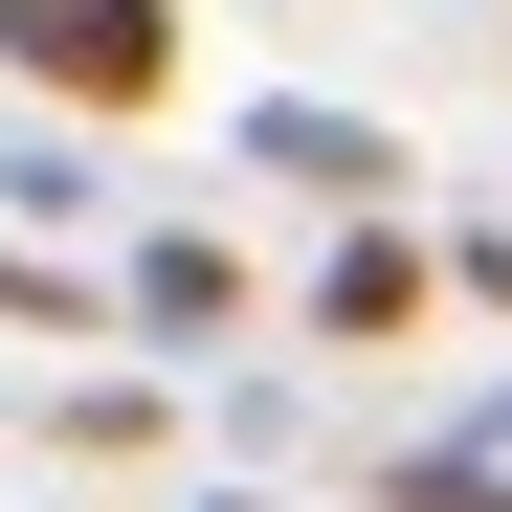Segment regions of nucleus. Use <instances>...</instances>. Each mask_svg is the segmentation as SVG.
<instances>
[{
  "label": "nucleus",
  "mask_w": 512,
  "mask_h": 512,
  "mask_svg": "<svg viewBox=\"0 0 512 512\" xmlns=\"http://www.w3.org/2000/svg\"><path fill=\"white\" fill-rule=\"evenodd\" d=\"M423 290H446V268H423L401 223H357V245L312 268V334H334V357H379V334H423Z\"/></svg>",
  "instance_id": "3"
},
{
  "label": "nucleus",
  "mask_w": 512,
  "mask_h": 512,
  "mask_svg": "<svg viewBox=\"0 0 512 512\" xmlns=\"http://www.w3.org/2000/svg\"><path fill=\"white\" fill-rule=\"evenodd\" d=\"M223 312H245V268H223L201 223H156V245H134V334H156V357H201Z\"/></svg>",
  "instance_id": "4"
},
{
  "label": "nucleus",
  "mask_w": 512,
  "mask_h": 512,
  "mask_svg": "<svg viewBox=\"0 0 512 512\" xmlns=\"http://www.w3.org/2000/svg\"><path fill=\"white\" fill-rule=\"evenodd\" d=\"M201 512H268V490H201Z\"/></svg>",
  "instance_id": "8"
},
{
  "label": "nucleus",
  "mask_w": 512,
  "mask_h": 512,
  "mask_svg": "<svg viewBox=\"0 0 512 512\" xmlns=\"http://www.w3.org/2000/svg\"><path fill=\"white\" fill-rule=\"evenodd\" d=\"M379 512H512V468L490 446H423V468H379Z\"/></svg>",
  "instance_id": "5"
},
{
  "label": "nucleus",
  "mask_w": 512,
  "mask_h": 512,
  "mask_svg": "<svg viewBox=\"0 0 512 512\" xmlns=\"http://www.w3.org/2000/svg\"><path fill=\"white\" fill-rule=\"evenodd\" d=\"M446 290H468V312H512V223H468V268H446Z\"/></svg>",
  "instance_id": "7"
},
{
  "label": "nucleus",
  "mask_w": 512,
  "mask_h": 512,
  "mask_svg": "<svg viewBox=\"0 0 512 512\" xmlns=\"http://www.w3.org/2000/svg\"><path fill=\"white\" fill-rule=\"evenodd\" d=\"M0 67L67 112H156L179 90V0H0Z\"/></svg>",
  "instance_id": "1"
},
{
  "label": "nucleus",
  "mask_w": 512,
  "mask_h": 512,
  "mask_svg": "<svg viewBox=\"0 0 512 512\" xmlns=\"http://www.w3.org/2000/svg\"><path fill=\"white\" fill-rule=\"evenodd\" d=\"M0 334H90V290H67L45 245H0Z\"/></svg>",
  "instance_id": "6"
},
{
  "label": "nucleus",
  "mask_w": 512,
  "mask_h": 512,
  "mask_svg": "<svg viewBox=\"0 0 512 512\" xmlns=\"http://www.w3.org/2000/svg\"><path fill=\"white\" fill-rule=\"evenodd\" d=\"M245 156H268V179H312V201H379V179H401V134L334 112V90H268V112H245Z\"/></svg>",
  "instance_id": "2"
}]
</instances>
